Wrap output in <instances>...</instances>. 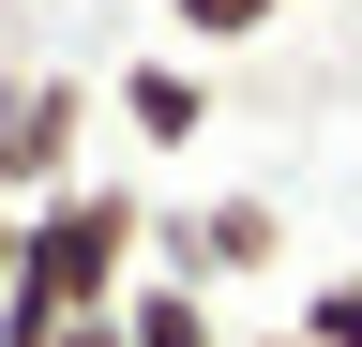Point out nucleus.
Listing matches in <instances>:
<instances>
[{"label":"nucleus","mask_w":362,"mask_h":347,"mask_svg":"<svg viewBox=\"0 0 362 347\" xmlns=\"http://www.w3.org/2000/svg\"><path fill=\"white\" fill-rule=\"evenodd\" d=\"M287 347H362V272H317L302 317H287Z\"/></svg>","instance_id":"423d86ee"},{"label":"nucleus","mask_w":362,"mask_h":347,"mask_svg":"<svg viewBox=\"0 0 362 347\" xmlns=\"http://www.w3.org/2000/svg\"><path fill=\"white\" fill-rule=\"evenodd\" d=\"M151 272V196H121V182H61L30 211V287L61 302V317H121V287Z\"/></svg>","instance_id":"f257e3e1"},{"label":"nucleus","mask_w":362,"mask_h":347,"mask_svg":"<svg viewBox=\"0 0 362 347\" xmlns=\"http://www.w3.org/2000/svg\"><path fill=\"white\" fill-rule=\"evenodd\" d=\"M76 136H90V91L76 76H0V196L45 211L76 182Z\"/></svg>","instance_id":"f03ea898"},{"label":"nucleus","mask_w":362,"mask_h":347,"mask_svg":"<svg viewBox=\"0 0 362 347\" xmlns=\"http://www.w3.org/2000/svg\"><path fill=\"white\" fill-rule=\"evenodd\" d=\"M61 347H121V317H90V332H61Z\"/></svg>","instance_id":"1a4fd4ad"},{"label":"nucleus","mask_w":362,"mask_h":347,"mask_svg":"<svg viewBox=\"0 0 362 347\" xmlns=\"http://www.w3.org/2000/svg\"><path fill=\"white\" fill-rule=\"evenodd\" d=\"M121 347H226V302L181 287V272H136L121 287Z\"/></svg>","instance_id":"20e7f679"},{"label":"nucleus","mask_w":362,"mask_h":347,"mask_svg":"<svg viewBox=\"0 0 362 347\" xmlns=\"http://www.w3.org/2000/svg\"><path fill=\"white\" fill-rule=\"evenodd\" d=\"M16 272H30V211L0 196V287H16Z\"/></svg>","instance_id":"6e6552de"},{"label":"nucleus","mask_w":362,"mask_h":347,"mask_svg":"<svg viewBox=\"0 0 362 347\" xmlns=\"http://www.w3.org/2000/svg\"><path fill=\"white\" fill-rule=\"evenodd\" d=\"M106 106L136 121V151H197V136H211V76L181 61V46H151V61H121V76H106Z\"/></svg>","instance_id":"7ed1b4c3"},{"label":"nucleus","mask_w":362,"mask_h":347,"mask_svg":"<svg viewBox=\"0 0 362 347\" xmlns=\"http://www.w3.org/2000/svg\"><path fill=\"white\" fill-rule=\"evenodd\" d=\"M226 347H287V332H226Z\"/></svg>","instance_id":"9d476101"},{"label":"nucleus","mask_w":362,"mask_h":347,"mask_svg":"<svg viewBox=\"0 0 362 347\" xmlns=\"http://www.w3.org/2000/svg\"><path fill=\"white\" fill-rule=\"evenodd\" d=\"M166 30H181V61H197V46H272L287 0H166Z\"/></svg>","instance_id":"39448f33"},{"label":"nucleus","mask_w":362,"mask_h":347,"mask_svg":"<svg viewBox=\"0 0 362 347\" xmlns=\"http://www.w3.org/2000/svg\"><path fill=\"white\" fill-rule=\"evenodd\" d=\"M61 332H76V317H61V302H45L30 272H16V287H0V347H61Z\"/></svg>","instance_id":"0eeeda50"}]
</instances>
